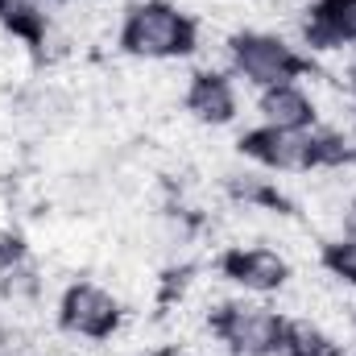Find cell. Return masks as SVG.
<instances>
[{
    "mask_svg": "<svg viewBox=\"0 0 356 356\" xmlns=\"http://www.w3.org/2000/svg\"><path fill=\"white\" fill-rule=\"evenodd\" d=\"M120 46L141 63H175L195 54L199 25L170 0H137L120 17Z\"/></svg>",
    "mask_w": 356,
    "mask_h": 356,
    "instance_id": "obj_1",
    "label": "cell"
},
{
    "mask_svg": "<svg viewBox=\"0 0 356 356\" xmlns=\"http://www.w3.org/2000/svg\"><path fill=\"white\" fill-rule=\"evenodd\" d=\"M207 327L232 356H282L290 315H282L269 302L232 298V302H220L211 311Z\"/></svg>",
    "mask_w": 356,
    "mask_h": 356,
    "instance_id": "obj_2",
    "label": "cell"
},
{
    "mask_svg": "<svg viewBox=\"0 0 356 356\" xmlns=\"http://www.w3.org/2000/svg\"><path fill=\"white\" fill-rule=\"evenodd\" d=\"M228 63L232 75L245 79L249 88L266 91L277 83H298L311 71V58H302L286 38L269 33V29H241L228 38Z\"/></svg>",
    "mask_w": 356,
    "mask_h": 356,
    "instance_id": "obj_3",
    "label": "cell"
},
{
    "mask_svg": "<svg viewBox=\"0 0 356 356\" xmlns=\"http://www.w3.org/2000/svg\"><path fill=\"white\" fill-rule=\"evenodd\" d=\"M54 319L67 336L75 340H88V344H104L120 332V319H124V307L120 298L88 277H75L63 286L58 294V307H54Z\"/></svg>",
    "mask_w": 356,
    "mask_h": 356,
    "instance_id": "obj_4",
    "label": "cell"
},
{
    "mask_svg": "<svg viewBox=\"0 0 356 356\" xmlns=\"http://www.w3.org/2000/svg\"><path fill=\"white\" fill-rule=\"evenodd\" d=\"M241 154L269 175H311L323 170L319 158V124L315 129H269L257 124L241 137Z\"/></svg>",
    "mask_w": 356,
    "mask_h": 356,
    "instance_id": "obj_5",
    "label": "cell"
},
{
    "mask_svg": "<svg viewBox=\"0 0 356 356\" xmlns=\"http://www.w3.org/2000/svg\"><path fill=\"white\" fill-rule=\"evenodd\" d=\"M220 273L245 294H273L290 282V261L269 245H232L220 257Z\"/></svg>",
    "mask_w": 356,
    "mask_h": 356,
    "instance_id": "obj_6",
    "label": "cell"
},
{
    "mask_svg": "<svg viewBox=\"0 0 356 356\" xmlns=\"http://www.w3.org/2000/svg\"><path fill=\"white\" fill-rule=\"evenodd\" d=\"M182 108H186L199 124L224 129V124H232L236 112H241L236 83H232L224 71H195L191 83H186V91H182Z\"/></svg>",
    "mask_w": 356,
    "mask_h": 356,
    "instance_id": "obj_7",
    "label": "cell"
},
{
    "mask_svg": "<svg viewBox=\"0 0 356 356\" xmlns=\"http://www.w3.org/2000/svg\"><path fill=\"white\" fill-rule=\"evenodd\" d=\"M302 38L311 50H356V0H315L307 8Z\"/></svg>",
    "mask_w": 356,
    "mask_h": 356,
    "instance_id": "obj_8",
    "label": "cell"
},
{
    "mask_svg": "<svg viewBox=\"0 0 356 356\" xmlns=\"http://www.w3.org/2000/svg\"><path fill=\"white\" fill-rule=\"evenodd\" d=\"M257 116L269 129H315L319 104L302 83H277V88L257 91Z\"/></svg>",
    "mask_w": 356,
    "mask_h": 356,
    "instance_id": "obj_9",
    "label": "cell"
},
{
    "mask_svg": "<svg viewBox=\"0 0 356 356\" xmlns=\"http://www.w3.org/2000/svg\"><path fill=\"white\" fill-rule=\"evenodd\" d=\"M319 261H323V269H327L336 282H344V286L356 290V236H336V241H327L323 253H319Z\"/></svg>",
    "mask_w": 356,
    "mask_h": 356,
    "instance_id": "obj_10",
    "label": "cell"
},
{
    "mask_svg": "<svg viewBox=\"0 0 356 356\" xmlns=\"http://www.w3.org/2000/svg\"><path fill=\"white\" fill-rule=\"evenodd\" d=\"M25 241L17 232H0V273H13V269L25 266Z\"/></svg>",
    "mask_w": 356,
    "mask_h": 356,
    "instance_id": "obj_11",
    "label": "cell"
},
{
    "mask_svg": "<svg viewBox=\"0 0 356 356\" xmlns=\"http://www.w3.org/2000/svg\"><path fill=\"white\" fill-rule=\"evenodd\" d=\"M340 236H356V195H348L340 207Z\"/></svg>",
    "mask_w": 356,
    "mask_h": 356,
    "instance_id": "obj_12",
    "label": "cell"
},
{
    "mask_svg": "<svg viewBox=\"0 0 356 356\" xmlns=\"http://www.w3.org/2000/svg\"><path fill=\"white\" fill-rule=\"evenodd\" d=\"M282 356H340L336 344H319V348H298V353H282Z\"/></svg>",
    "mask_w": 356,
    "mask_h": 356,
    "instance_id": "obj_13",
    "label": "cell"
},
{
    "mask_svg": "<svg viewBox=\"0 0 356 356\" xmlns=\"http://www.w3.org/2000/svg\"><path fill=\"white\" fill-rule=\"evenodd\" d=\"M348 104H353V112H356V67L348 71Z\"/></svg>",
    "mask_w": 356,
    "mask_h": 356,
    "instance_id": "obj_14",
    "label": "cell"
},
{
    "mask_svg": "<svg viewBox=\"0 0 356 356\" xmlns=\"http://www.w3.org/2000/svg\"><path fill=\"white\" fill-rule=\"evenodd\" d=\"M149 356H170V353H149Z\"/></svg>",
    "mask_w": 356,
    "mask_h": 356,
    "instance_id": "obj_15",
    "label": "cell"
},
{
    "mask_svg": "<svg viewBox=\"0 0 356 356\" xmlns=\"http://www.w3.org/2000/svg\"><path fill=\"white\" fill-rule=\"evenodd\" d=\"M348 356H356V353H348Z\"/></svg>",
    "mask_w": 356,
    "mask_h": 356,
    "instance_id": "obj_16",
    "label": "cell"
},
{
    "mask_svg": "<svg viewBox=\"0 0 356 356\" xmlns=\"http://www.w3.org/2000/svg\"><path fill=\"white\" fill-rule=\"evenodd\" d=\"M0 356H4V353H0Z\"/></svg>",
    "mask_w": 356,
    "mask_h": 356,
    "instance_id": "obj_17",
    "label": "cell"
}]
</instances>
